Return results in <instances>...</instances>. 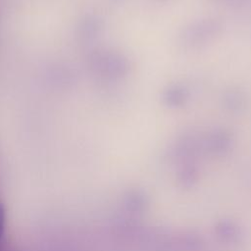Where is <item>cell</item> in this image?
Listing matches in <instances>:
<instances>
[{
	"label": "cell",
	"mask_w": 251,
	"mask_h": 251,
	"mask_svg": "<svg viewBox=\"0 0 251 251\" xmlns=\"http://www.w3.org/2000/svg\"><path fill=\"white\" fill-rule=\"evenodd\" d=\"M225 3L230 4V5H237V6H241V5H246V4H250L251 0H223Z\"/></svg>",
	"instance_id": "cell-5"
},
{
	"label": "cell",
	"mask_w": 251,
	"mask_h": 251,
	"mask_svg": "<svg viewBox=\"0 0 251 251\" xmlns=\"http://www.w3.org/2000/svg\"><path fill=\"white\" fill-rule=\"evenodd\" d=\"M221 23L217 20H201L191 24L183 30L180 41L185 47H198L213 39L221 31Z\"/></svg>",
	"instance_id": "cell-1"
},
{
	"label": "cell",
	"mask_w": 251,
	"mask_h": 251,
	"mask_svg": "<svg viewBox=\"0 0 251 251\" xmlns=\"http://www.w3.org/2000/svg\"><path fill=\"white\" fill-rule=\"evenodd\" d=\"M186 99L187 91L183 87L176 85L170 87L164 95V100L166 101V103L173 107L182 105Z\"/></svg>",
	"instance_id": "cell-2"
},
{
	"label": "cell",
	"mask_w": 251,
	"mask_h": 251,
	"mask_svg": "<svg viewBox=\"0 0 251 251\" xmlns=\"http://www.w3.org/2000/svg\"><path fill=\"white\" fill-rule=\"evenodd\" d=\"M225 103L231 110H239L245 104V97L241 92L232 90L225 96Z\"/></svg>",
	"instance_id": "cell-3"
},
{
	"label": "cell",
	"mask_w": 251,
	"mask_h": 251,
	"mask_svg": "<svg viewBox=\"0 0 251 251\" xmlns=\"http://www.w3.org/2000/svg\"><path fill=\"white\" fill-rule=\"evenodd\" d=\"M4 226H5V210L2 204H0V241L4 234Z\"/></svg>",
	"instance_id": "cell-4"
}]
</instances>
